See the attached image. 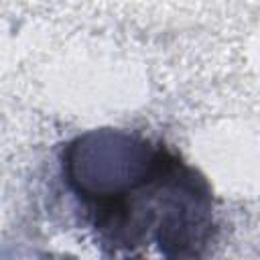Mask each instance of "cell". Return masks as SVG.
<instances>
[{"label": "cell", "mask_w": 260, "mask_h": 260, "mask_svg": "<svg viewBox=\"0 0 260 260\" xmlns=\"http://www.w3.org/2000/svg\"><path fill=\"white\" fill-rule=\"evenodd\" d=\"M61 175L104 252L199 258L215 240L207 179L162 142L95 128L61 150Z\"/></svg>", "instance_id": "6da1fadb"}]
</instances>
